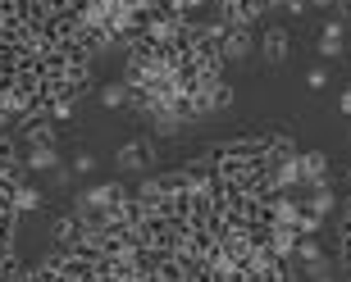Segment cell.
<instances>
[{
	"instance_id": "3",
	"label": "cell",
	"mask_w": 351,
	"mask_h": 282,
	"mask_svg": "<svg viewBox=\"0 0 351 282\" xmlns=\"http://www.w3.org/2000/svg\"><path fill=\"white\" fill-rule=\"evenodd\" d=\"M261 46H265V60H269V64H283V55H287V27H265Z\"/></svg>"
},
{
	"instance_id": "5",
	"label": "cell",
	"mask_w": 351,
	"mask_h": 282,
	"mask_svg": "<svg viewBox=\"0 0 351 282\" xmlns=\"http://www.w3.org/2000/svg\"><path fill=\"white\" fill-rule=\"evenodd\" d=\"M101 105H105V110H128V105H132L128 82H105V87H101Z\"/></svg>"
},
{
	"instance_id": "7",
	"label": "cell",
	"mask_w": 351,
	"mask_h": 282,
	"mask_svg": "<svg viewBox=\"0 0 351 282\" xmlns=\"http://www.w3.org/2000/svg\"><path fill=\"white\" fill-rule=\"evenodd\" d=\"M306 82H311L315 91H324L328 87V68H311V73H306Z\"/></svg>"
},
{
	"instance_id": "8",
	"label": "cell",
	"mask_w": 351,
	"mask_h": 282,
	"mask_svg": "<svg viewBox=\"0 0 351 282\" xmlns=\"http://www.w3.org/2000/svg\"><path fill=\"white\" fill-rule=\"evenodd\" d=\"M338 110H342V114H351V87H347V91L338 96Z\"/></svg>"
},
{
	"instance_id": "1",
	"label": "cell",
	"mask_w": 351,
	"mask_h": 282,
	"mask_svg": "<svg viewBox=\"0 0 351 282\" xmlns=\"http://www.w3.org/2000/svg\"><path fill=\"white\" fill-rule=\"evenodd\" d=\"M151 164H156V141L151 137H137V141H128V146L114 151L119 173H151Z\"/></svg>"
},
{
	"instance_id": "9",
	"label": "cell",
	"mask_w": 351,
	"mask_h": 282,
	"mask_svg": "<svg viewBox=\"0 0 351 282\" xmlns=\"http://www.w3.org/2000/svg\"><path fill=\"white\" fill-rule=\"evenodd\" d=\"M315 282H333V278H328V273H319V278H315Z\"/></svg>"
},
{
	"instance_id": "2",
	"label": "cell",
	"mask_w": 351,
	"mask_h": 282,
	"mask_svg": "<svg viewBox=\"0 0 351 282\" xmlns=\"http://www.w3.org/2000/svg\"><path fill=\"white\" fill-rule=\"evenodd\" d=\"M315 46H319L324 60H338L342 46H347V27H342V18H328V23L319 27V41H315Z\"/></svg>"
},
{
	"instance_id": "4",
	"label": "cell",
	"mask_w": 351,
	"mask_h": 282,
	"mask_svg": "<svg viewBox=\"0 0 351 282\" xmlns=\"http://www.w3.org/2000/svg\"><path fill=\"white\" fill-rule=\"evenodd\" d=\"M14 209H19V218L32 214V209H41V187H37L32 178L19 182V192H14Z\"/></svg>"
},
{
	"instance_id": "10",
	"label": "cell",
	"mask_w": 351,
	"mask_h": 282,
	"mask_svg": "<svg viewBox=\"0 0 351 282\" xmlns=\"http://www.w3.org/2000/svg\"><path fill=\"white\" fill-rule=\"evenodd\" d=\"M347 178H351V168H347Z\"/></svg>"
},
{
	"instance_id": "6",
	"label": "cell",
	"mask_w": 351,
	"mask_h": 282,
	"mask_svg": "<svg viewBox=\"0 0 351 282\" xmlns=\"http://www.w3.org/2000/svg\"><path fill=\"white\" fill-rule=\"evenodd\" d=\"M69 168H73L78 178H91V173H96V155H91V151H73V159H69Z\"/></svg>"
}]
</instances>
